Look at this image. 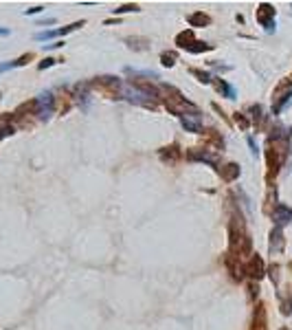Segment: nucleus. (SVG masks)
Segmentation results:
<instances>
[{
	"instance_id": "obj_1",
	"label": "nucleus",
	"mask_w": 292,
	"mask_h": 330,
	"mask_svg": "<svg viewBox=\"0 0 292 330\" xmlns=\"http://www.w3.org/2000/svg\"><path fill=\"white\" fill-rule=\"evenodd\" d=\"M244 273H248L251 277H262V273H263V262H262V258L253 256L251 260H248L246 266H244Z\"/></svg>"
},
{
	"instance_id": "obj_2",
	"label": "nucleus",
	"mask_w": 292,
	"mask_h": 330,
	"mask_svg": "<svg viewBox=\"0 0 292 330\" xmlns=\"http://www.w3.org/2000/svg\"><path fill=\"white\" fill-rule=\"evenodd\" d=\"M270 16H275V9H272L270 4H262V7L257 9V20H260V22H262L263 27H266L268 31H272V22L268 20V18H270Z\"/></svg>"
},
{
	"instance_id": "obj_3",
	"label": "nucleus",
	"mask_w": 292,
	"mask_h": 330,
	"mask_svg": "<svg viewBox=\"0 0 292 330\" xmlns=\"http://www.w3.org/2000/svg\"><path fill=\"white\" fill-rule=\"evenodd\" d=\"M237 174H239V167H237V165H233V163L227 165V169H224V178H227V181H233Z\"/></svg>"
},
{
	"instance_id": "obj_4",
	"label": "nucleus",
	"mask_w": 292,
	"mask_h": 330,
	"mask_svg": "<svg viewBox=\"0 0 292 330\" xmlns=\"http://www.w3.org/2000/svg\"><path fill=\"white\" fill-rule=\"evenodd\" d=\"M189 22L191 25H198V22H200V25H209V18H206L204 13H196V16L189 18Z\"/></svg>"
},
{
	"instance_id": "obj_5",
	"label": "nucleus",
	"mask_w": 292,
	"mask_h": 330,
	"mask_svg": "<svg viewBox=\"0 0 292 330\" xmlns=\"http://www.w3.org/2000/svg\"><path fill=\"white\" fill-rule=\"evenodd\" d=\"M174 60H176V55H174V53H165L163 55V64L165 66H174Z\"/></svg>"
},
{
	"instance_id": "obj_6",
	"label": "nucleus",
	"mask_w": 292,
	"mask_h": 330,
	"mask_svg": "<svg viewBox=\"0 0 292 330\" xmlns=\"http://www.w3.org/2000/svg\"><path fill=\"white\" fill-rule=\"evenodd\" d=\"M191 73H194L196 77H200V82H209V79H211V77H209V73H202V70H196V68H194Z\"/></svg>"
},
{
	"instance_id": "obj_7",
	"label": "nucleus",
	"mask_w": 292,
	"mask_h": 330,
	"mask_svg": "<svg viewBox=\"0 0 292 330\" xmlns=\"http://www.w3.org/2000/svg\"><path fill=\"white\" fill-rule=\"evenodd\" d=\"M132 9H134V11H136V9H139V7H136V4H128V7H121V9H115V11L123 13V11H132Z\"/></svg>"
},
{
	"instance_id": "obj_8",
	"label": "nucleus",
	"mask_w": 292,
	"mask_h": 330,
	"mask_svg": "<svg viewBox=\"0 0 292 330\" xmlns=\"http://www.w3.org/2000/svg\"><path fill=\"white\" fill-rule=\"evenodd\" d=\"M55 60H44V64H40V68H46V66H51Z\"/></svg>"
}]
</instances>
